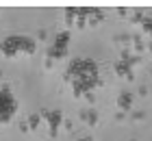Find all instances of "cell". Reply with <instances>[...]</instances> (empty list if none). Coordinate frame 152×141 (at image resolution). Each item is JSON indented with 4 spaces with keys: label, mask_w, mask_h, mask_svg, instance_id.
<instances>
[{
    "label": "cell",
    "mask_w": 152,
    "mask_h": 141,
    "mask_svg": "<svg viewBox=\"0 0 152 141\" xmlns=\"http://www.w3.org/2000/svg\"><path fill=\"white\" fill-rule=\"evenodd\" d=\"M15 109H18V102H15V98L11 96V91L9 89H0V122L2 124L11 122Z\"/></svg>",
    "instance_id": "7a4b0ae2"
},
{
    "label": "cell",
    "mask_w": 152,
    "mask_h": 141,
    "mask_svg": "<svg viewBox=\"0 0 152 141\" xmlns=\"http://www.w3.org/2000/svg\"><path fill=\"white\" fill-rule=\"evenodd\" d=\"M2 52L4 54H9V56H18V54H24V52H33L35 50V46L31 44L28 39H24V37H11V39H7L2 41Z\"/></svg>",
    "instance_id": "6da1fadb"
}]
</instances>
